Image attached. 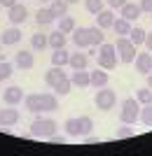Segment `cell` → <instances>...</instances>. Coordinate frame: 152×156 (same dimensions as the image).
<instances>
[{"instance_id":"1","label":"cell","mask_w":152,"mask_h":156,"mask_svg":"<svg viewBox=\"0 0 152 156\" xmlns=\"http://www.w3.org/2000/svg\"><path fill=\"white\" fill-rule=\"evenodd\" d=\"M96 63H98V68H103V70H115L117 63H119V56H117L115 44L103 42V44L98 47V58H96Z\"/></svg>"},{"instance_id":"2","label":"cell","mask_w":152,"mask_h":156,"mask_svg":"<svg viewBox=\"0 0 152 156\" xmlns=\"http://www.w3.org/2000/svg\"><path fill=\"white\" fill-rule=\"evenodd\" d=\"M56 121L54 119H35L31 124V135L33 137H40V140H49V137L56 133Z\"/></svg>"},{"instance_id":"3","label":"cell","mask_w":152,"mask_h":156,"mask_svg":"<svg viewBox=\"0 0 152 156\" xmlns=\"http://www.w3.org/2000/svg\"><path fill=\"white\" fill-rule=\"evenodd\" d=\"M140 117V103L136 98H126L124 103H122V112H119V121L122 124H136Z\"/></svg>"},{"instance_id":"4","label":"cell","mask_w":152,"mask_h":156,"mask_svg":"<svg viewBox=\"0 0 152 156\" xmlns=\"http://www.w3.org/2000/svg\"><path fill=\"white\" fill-rule=\"evenodd\" d=\"M94 103H96L98 110L108 112V110H113L115 103H117V93L113 89H108V86H101L98 91H96V96H94Z\"/></svg>"},{"instance_id":"5","label":"cell","mask_w":152,"mask_h":156,"mask_svg":"<svg viewBox=\"0 0 152 156\" xmlns=\"http://www.w3.org/2000/svg\"><path fill=\"white\" fill-rule=\"evenodd\" d=\"M115 49H117L122 63H133V58H136V44L129 37H117L115 40Z\"/></svg>"},{"instance_id":"6","label":"cell","mask_w":152,"mask_h":156,"mask_svg":"<svg viewBox=\"0 0 152 156\" xmlns=\"http://www.w3.org/2000/svg\"><path fill=\"white\" fill-rule=\"evenodd\" d=\"M7 19H9V23H12V26H21V23L28 19V7L21 5V2L12 5L9 9H7Z\"/></svg>"},{"instance_id":"7","label":"cell","mask_w":152,"mask_h":156,"mask_svg":"<svg viewBox=\"0 0 152 156\" xmlns=\"http://www.w3.org/2000/svg\"><path fill=\"white\" fill-rule=\"evenodd\" d=\"M24 98H26V93L21 91V86H9V89H5L2 91V103L5 105H17L24 103Z\"/></svg>"},{"instance_id":"8","label":"cell","mask_w":152,"mask_h":156,"mask_svg":"<svg viewBox=\"0 0 152 156\" xmlns=\"http://www.w3.org/2000/svg\"><path fill=\"white\" fill-rule=\"evenodd\" d=\"M19 124V110H14V105H7L5 110H0V126L9 128V126Z\"/></svg>"},{"instance_id":"9","label":"cell","mask_w":152,"mask_h":156,"mask_svg":"<svg viewBox=\"0 0 152 156\" xmlns=\"http://www.w3.org/2000/svg\"><path fill=\"white\" fill-rule=\"evenodd\" d=\"M73 42L77 49H89L91 47V40H89V28L84 26H75L73 30Z\"/></svg>"},{"instance_id":"10","label":"cell","mask_w":152,"mask_h":156,"mask_svg":"<svg viewBox=\"0 0 152 156\" xmlns=\"http://www.w3.org/2000/svg\"><path fill=\"white\" fill-rule=\"evenodd\" d=\"M14 65L17 68H21V70H31L35 65V58H33V54L26 51V49H21V51L14 54Z\"/></svg>"},{"instance_id":"11","label":"cell","mask_w":152,"mask_h":156,"mask_svg":"<svg viewBox=\"0 0 152 156\" xmlns=\"http://www.w3.org/2000/svg\"><path fill=\"white\" fill-rule=\"evenodd\" d=\"M63 77H68L66 72H63V68H59V65H52V68L45 72V84L49 86V89H54V84H59Z\"/></svg>"},{"instance_id":"12","label":"cell","mask_w":152,"mask_h":156,"mask_svg":"<svg viewBox=\"0 0 152 156\" xmlns=\"http://www.w3.org/2000/svg\"><path fill=\"white\" fill-rule=\"evenodd\" d=\"M115 23V9H110V7H106V9H101L98 14H96V26L98 28H113Z\"/></svg>"},{"instance_id":"13","label":"cell","mask_w":152,"mask_h":156,"mask_svg":"<svg viewBox=\"0 0 152 156\" xmlns=\"http://www.w3.org/2000/svg\"><path fill=\"white\" fill-rule=\"evenodd\" d=\"M40 107H42V112H56L59 110V98H56V93H40Z\"/></svg>"},{"instance_id":"14","label":"cell","mask_w":152,"mask_h":156,"mask_svg":"<svg viewBox=\"0 0 152 156\" xmlns=\"http://www.w3.org/2000/svg\"><path fill=\"white\" fill-rule=\"evenodd\" d=\"M133 63H136V70H138L140 75L152 72V51H150V54H136Z\"/></svg>"},{"instance_id":"15","label":"cell","mask_w":152,"mask_h":156,"mask_svg":"<svg viewBox=\"0 0 152 156\" xmlns=\"http://www.w3.org/2000/svg\"><path fill=\"white\" fill-rule=\"evenodd\" d=\"M19 40H21V30L17 26H12V28H7V30H2V35H0V44L9 47V44H17Z\"/></svg>"},{"instance_id":"16","label":"cell","mask_w":152,"mask_h":156,"mask_svg":"<svg viewBox=\"0 0 152 156\" xmlns=\"http://www.w3.org/2000/svg\"><path fill=\"white\" fill-rule=\"evenodd\" d=\"M87 63H89V54H84V51L70 54V61H68V65L73 70H87Z\"/></svg>"},{"instance_id":"17","label":"cell","mask_w":152,"mask_h":156,"mask_svg":"<svg viewBox=\"0 0 152 156\" xmlns=\"http://www.w3.org/2000/svg\"><path fill=\"white\" fill-rule=\"evenodd\" d=\"M54 21H56V16H54V12L49 7H40L38 12H35V23H38V26H49Z\"/></svg>"},{"instance_id":"18","label":"cell","mask_w":152,"mask_h":156,"mask_svg":"<svg viewBox=\"0 0 152 156\" xmlns=\"http://www.w3.org/2000/svg\"><path fill=\"white\" fill-rule=\"evenodd\" d=\"M119 14L124 16L126 21H136V19H140V7H138V2H126L122 9H119Z\"/></svg>"},{"instance_id":"19","label":"cell","mask_w":152,"mask_h":156,"mask_svg":"<svg viewBox=\"0 0 152 156\" xmlns=\"http://www.w3.org/2000/svg\"><path fill=\"white\" fill-rule=\"evenodd\" d=\"M108 72L103 70V68H96L94 72H89V82H91V86H96V89H101V86H108Z\"/></svg>"},{"instance_id":"20","label":"cell","mask_w":152,"mask_h":156,"mask_svg":"<svg viewBox=\"0 0 152 156\" xmlns=\"http://www.w3.org/2000/svg\"><path fill=\"white\" fill-rule=\"evenodd\" d=\"M70 82H73V86H77V89H87V86H91V82H89V72H87V70H73Z\"/></svg>"},{"instance_id":"21","label":"cell","mask_w":152,"mask_h":156,"mask_svg":"<svg viewBox=\"0 0 152 156\" xmlns=\"http://www.w3.org/2000/svg\"><path fill=\"white\" fill-rule=\"evenodd\" d=\"M47 40H49V47H52V49H63V47H66V42H68L66 33H61L59 28H56L54 33H49V35H47Z\"/></svg>"},{"instance_id":"22","label":"cell","mask_w":152,"mask_h":156,"mask_svg":"<svg viewBox=\"0 0 152 156\" xmlns=\"http://www.w3.org/2000/svg\"><path fill=\"white\" fill-rule=\"evenodd\" d=\"M113 28H115V33H117L119 37H129V33H131V21H126L124 16H119V19H115V23H113Z\"/></svg>"},{"instance_id":"23","label":"cell","mask_w":152,"mask_h":156,"mask_svg":"<svg viewBox=\"0 0 152 156\" xmlns=\"http://www.w3.org/2000/svg\"><path fill=\"white\" fill-rule=\"evenodd\" d=\"M68 61H70V54L66 51V47L63 49H54L52 54V65H59V68H66Z\"/></svg>"},{"instance_id":"24","label":"cell","mask_w":152,"mask_h":156,"mask_svg":"<svg viewBox=\"0 0 152 156\" xmlns=\"http://www.w3.org/2000/svg\"><path fill=\"white\" fill-rule=\"evenodd\" d=\"M24 107H26L28 112H33V114L42 112V107H40V93H31V96H26V98H24Z\"/></svg>"},{"instance_id":"25","label":"cell","mask_w":152,"mask_h":156,"mask_svg":"<svg viewBox=\"0 0 152 156\" xmlns=\"http://www.w3.org/2000/svg\"><path fill=\"white\" fill-rule=\"evenodd\" d=\"M63 128H66V135H70V137H82V126H80V119H66Z\"/></svg>"},{"instance_id":"26","label":"cell","mask_w":152,"mask_h":156,"mask_svg":"<svg viewBox=\"0 0 152 156\" xmlns=\"http://www.w3.org/2000/svg\"><path fill=\"white\" fill-rule=\"evenodd\" d=\"M89 40H91V47H101L103 42H106L103 28H98V26H89Z\"/></svg>"},{"instance_id":"27","label":"cell","mask_w":152,"mask_h":156,"mask_svg":"<svg viewBox=\"0 0 152 156\" xmlns=\"http://www.w3.org/2000/svg\"><path fill=\"white\" fill-rule=\"evenodd\" d=\"M49 9L54 12L56 19H61V16H66V14H68V2H66V0H52V2H49Z\"/></svg>"},{"instance_id":"28","label":"cell","mask_w":152,"mask_h":156,"mask_svg":"<svg viewBox=\"0 0 152 156\" xmlns=\"http://www.w3.org/2000/svg\"><path fill=\"white\" fill-rule=\"evenodd\" d=\"M145 35H147V30H145V28L133 26V28H131V33H129V40H131L133 44L138 47V44H145Z\"/></svg>"},{"instance_id":"29","label":"cell","mask_w":152,"mask_h":156,"mask_svg":"<svg viewBox=\"0 0 152 156\" xmlns=\"http://www.w3.org/2000/svg\"><path fill=\"white\" fill-rule=\"evenodd\" d=\"M31 47H33V49H38V51L47 49V47H49V40H47V35H42V33H35L33 37H31Z\"/></svg>"},{"instance_id":"30","label":"cell","mask_w":152,"mask_h":156,"mask_svg":"<svg viewBox=\"0 0 152 156\" xmlns=\"http://www.w3.org/2000/svg\"><path fill=\"white\" fill-rule=\"evenodd\" d=\"M70 89H73L70 77H63L59 84H54V93H59V96H68V93H70Z\"/></svg>"},{"instance_id":"31","label":"cell","mask_w":152,"mask_h":156,"mask_svg":"<svg viewBox=\"0 0 152 156\" xmlns=\"http://www.w3.org/2000/svg\"><path fill=\"white\" fill-rule=\"evenodd\" d=\"M84 7H87V12H89V14L96 16L101 9H106V0H84Z\"/></svg>"},{"instance_id":"32","label":"cell","mask_w":152,"mask_h":156,"mask_svg":"<svg viewBox=\"0 0 152 156\" xmlns=\"http://www.w3.org/2000/svg\"><path fill=\"white\" fill-rule=\"evenodd\" d=\"M59 30L66 33V35H68V33H73L75 30V19H73V16H68V14H66V16H61V19H59Z\"/></svg>"},{"instance_id":"33","label":"cell","mask_w":152,"mask_h":156,"mask_svg":"<svg viewBox=\"0 0 152 156\" xmlns=\"http://www.w3.org/2000/svg\"><path fill=\"white\" fill-rule=\"evenodd\" d=\"M136 100H138L140 105H150L152 103V89H150V86L138 89V91H136Z\"/></svg>"},{"instance_id":"34","label":"cell","mask_w":152,"mask_h":156,"mask_svg":"<svg viewBox=\"0 0 152 156\" xmlns=\"http://www.w3.org/2000/svg\"><path fill=\"white\" fill-rule=\"evenodd\" d=\"M138 119L145 126H150V128H152V103L150 105H140V117Z\"/></svg>"},{"instance_id":"35","label":"cell","mask_w":152,"mask_h":156,"mask_svg":"<svg viewBox=\"0 0 152 156\" xmlns=\"http://www.w3.org/2000/svg\"><path fill=\"white\" fill-rule=\"evenodd\" d=\"M133 135V126L131 124H122L117 130H115V137L117 140H124V137H131Z\"/></svg>"},{"instance_id":"36","label":"cell","mask_w":152,"mask_h":156,"mask_svg":"<svg viewBox=\"0 0 152 156\" xmlns=\"http://www.w3.org/2000/svg\"><path fill=\"white\" fill-rule=\"evenodd\" d=\"M12 72H14V65H12V63H7V61H0V82L9 79V77H12Z\"/></svg>"},{"instance_id":"37","label":"cell","mask_w":152,"mask_h":156,"mask_svg":"<svg viewBox=\"0 0 152 156\" xmlns=\"http://www.w3.org/2000/svg\"><path fill=\"white\" fill-rule=\"evenodd\" d=\"M77 119H80V126H82V137H84L87 133H91L94 121H91V117H77Z\"/></svg>"},{"instance_id":"38","label":"cell","mask_w":152,"mask_h":156,"mask_svg":"<svg viewBox=\"0 0 152 156\" xmlns=\"http://www.w3.org/2000/svg\"><path fill=\"white\" fill-rule=\"evenodd\" d=\"M138 7H140V12H143V14H150L152 12V0H140Z\"/></svg>"},{"instance_id":"39","label":"cell","mask_w":152,"mask_h":156,"mask_svg":"<svg viewBox=\"0 0 152 156\" xmlns=\"http://www.w3.org/2000/svg\"><path fill=\"white\" fill-rule=\"evenodd\" d=\"M126 2H129V0H108V7H110V9H122Z\"/></svg>"},{"instance_id":"40","label":"cell","mask_w":152,"mask_h":156,"mask_svg":"<svg viewBox=\"0 0 152 156\" xmlns=\"http://www.w3.org/2000/svg\"><path fill=\"white\" fill-rule=\"evenodd\" d=\"M98 142H101L98 135H91V133H87V135H84V144H98Z\"/></svg>"},{"instance_id":"41","label":"cell","mask_w":152,"mask_h":156,"mask_svg":"<svg viewBox=\"0 0 152 156\" xmlns=\"http://www.w3.org/2000/svg\"><path fill=\"white\" fill-rule=\"evenodd\" d=\"M49 142H54V144H63V142H66V135H59V133H54V135L49 137Z\"/></svg>"},{"instance_id":"42","label":"cell","mask_w":152,"mask_h":156,"mask_svg":"<svg viewBox=\"0 0 152 156\" xmlns=\"http://www.w3.org/2000/svg\"><path fill=\"white\" fill-rule=\"evenodd\" d=\"M19 0H0V7H5V9H9L12 5H17Z\"/></svg>"},{"instance_id":"43","label":"cell","mask_w":152,"mask_h":156,"mask_svg":"<svg viewBox=\"0 0 152 156\" xmlns=\"http://www.w3.org/2000/svg\"><path fill=\"white\" fill-rule=\"evenodd\" d=\"M145 47H147V51H152V30L145 35Z\"/></svg>"},{"instance_id":"44","label":"cell","mask_w":152,"mask_h":156,"mask_svg":"<svg viewBox=\"0 0 152 156\" xmlns=\"http://www.w3.org/2000/svg\"><path fill=\"white\" fill-rule=\"evenodd\" d=\"M145 79H147V86L152 89V72H147V75H145Z\"/></svg>"},{"instance_id":"45","label":"cell","mask_w":152,"mask_h":156,"mask_svg":"<svg viewBox=\"0 0 152 156\" xmlns=\"http://www.w3.org/2000/svg\"><path fill=\"white\" fill-rule=\"evenodd\" d=\"M66 2H68V5H75V2H77V0H66Z\"/></svg>"},{"instance_id":"46","label":"cell","mask_w":152,"mask_h":156,"mask_svg":"<svg viewBox=\"0 0 152 156\" xmlns=\"http://www.w3.org/2000/svg\"><path fill=\"white\" fill-rule=\"evenodd\" d=\"M40 2H52V0H40Z\"/></svg>"},{"instance_id":"47","label":"cell","mask_w":152,"mask_h":156,"mask_svg":"<svg viewBox=\"0 0 152 156\" xmlns=\"http://www.w3.org/2000/svg\"><path fill=\"white\" fill-rule=\"evenodd\" d=\"M150 21H152V12H150Z\"/></svg>"}]
</instances>
